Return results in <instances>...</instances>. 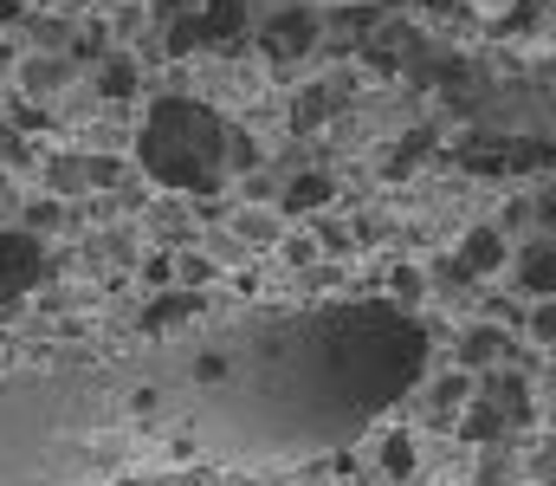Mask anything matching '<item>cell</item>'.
I'll list each match as a JSON object with an SVG mask.
<instances>
[{"instance_id":"1","label":"cell","mask_w":556,"mask_h":486,"mask_svg":"<svg viewBox=\"0 0 556 486\" xmlns=\"http://www.w3.org/2000/svg\"><path fill=\"white\" fill-rule=\"evenodd\" d=\"M137 162L162 188L207 195L227 169V124L194 98H162V104H149V117L137 130Z\"/></svg>"},{"instance_id":"2","label":"cell","mask_w":556,"mask_h":486,"mask_svg":"<svg viewBox=\"0 0 556 486\" xmlns=\"http://www.w3.org/2000/svg\"><path fill=\"white\" fill-rule=\"evenodd\" d=\"M337 376L363 396V402H389L415 383L420 370V337L395 319H350L337 331Z\"/></svg>"},{"instance_id":"3","label":"cell","mask_w":556,"mask_h":486,"mask_svg":"<svg viewBox=\"0 0 556 486\" xmlns=\"http://www.w3.org/2000/svg\"><path fill=\"white\" fill-rule=\"evenodd\" d=\"M39 273H46V247H39L26 227H7V234H0V306L26 299V292L39 286Z\"/></svg>"},{"instance_id":"4","label":"cell","mask_w":556,"mask_h":486,"mask_svg":"<svg viewBox=\"0 0 556 486\" xmlns=\"http://www.w3.org/2000/svg\"><path fill=\"white\" fill-rule=\"evenodd\" d=\"M324 26H317V13L311 7H285V13H273L266 20V33H260V46H266V59H304L311 52V39H317Z\"/></svg>"},{"instance_id":"5","label":"cell","mask_w":556,"mask_h":486,"mask_svg":"<svg viewBox=\"0 0 556 486\" xmlns=\"http://www.w3.org/2000/svg\"><path fill=\"white\" fill-rule=\"evenodd\" d=\"M181 26H188L194 46H240V33H247V0H207V7L188 13Z\"/></svg>"},{"instance_id":"6","label":"cell","mask_w":556,"mask_h":486,"mask_svg":"<svg viewBox=\"0 0 556 486\" xmlns=\"http://www.w3.org/2000/svg\"><path fill=\"white\" fill-rule=\"evenodd\" d=\"M518 279H525V292L538 299V306H551L556 292V253H551V234H538L525 253H518Z\"/></svg>"},{"instance_id":"7","label":"cell","mask_w":556,"mask_h":486,"mask_svg":"<svg viewBox=\"0 0 556 486\" xmlns=\"http://www.w3.org/2000/svg\"><path fill=\"white\" fill-rule=\"evenodd\" d=\"M505 266V234L498 227H472L459 240V273H498Z\"/></svg>"},{"instance_id":"8","label":"cell","mask_w":556,"mask_h":486,"mask_svg":"<svg viewBox=\"0 0 556 486\" xmlns=\"http://www.w3.org/2000/svg\"><path fill=\"white\" fill-rule=\"evenodd\" d=\"M330 195H337V188H330V175H298V182L285 188V214H317Z\"/></svg>"},{"instance_id":"9","label":"cell","mask_w":556,"mask_h":486,"mask_svg":"<svg viewBox=\"0 0 556 486\" xmlns=\"http://www.w3.org/2000/svg\"><path fill=\"white\" fill-rule=\"evenodd\" d=\"M98 91H104V98H130V91H137V59H130V52H111V59L98 65Z\"/></svg>"},{"instance_id":"10","label":"cell","mask_w":556,"mask_h":486,"mask_svg":"<svg viewBox=\"0 0 556 486\" xmlns=\"http://www.w3.org/2000/svg\"><path fill=\"white\" fill-rule=\"evenodd\" d=\"M188 312H201V299H194V292H168V299H155V306L142 312V331H168V324H181Z\"/></svg>"},{"instance_id":"11","label":"cell","mask_w":556,"mask_h":486,"mask_svg":"<svg viewBox=\"0 0 556 486\" xmlns=\"http://www.w3.org/2000/svg\"><path fill=\"white\" fill-rule=\"evenodd\" d=\"M531 389H525V376H498V415L505 422H531V402H525Z\"/></svg>"},{"instance_id":"12","label":"cell","mask_w":556,"mask_h":486,"mask_svg":"<svg viewBox=\"0 0 556 486\" xmlns=\"http://www.w3.org/2000/svg\"><path fill=\"white\" fill-rule=\"evenodd\" d=\"M459 435H466V441H492V435H505V415H498L492 402H472V415L459 422Z\"/></svg>"},{"instance_id":"13","label":"cell","mask_w":556,"mask_h":486,"mask_svg":"<svg viewBox=\"0 0 556 486\" xmlns=\"http://www.w3.org/2000/svg\"><path fill=\"white\" fill-rule=\"evenodd\" d=\"M330 104H337V98H330L324 85H311V91L298 98V117H291V124H298V130H317V117H330Z\"/></svg>"},{"instance_id":"14","label":"cell","mask_w":556,"mask_h":486,"mask_svg":"<svg viewBox=\"0 0 556 486\" xmlns=\"http://www.w3.org/2000/svg\"><path fill=\"white\" fill-rule=\"evenodd\" d=\"M498 350H505V337H498V331H492V324H485V331H472V337H466V350H459V363H466V370H472V363H492V357H498Z\"/></svg>"},{"instance_id":"15","label":"cell","mask_w":556,"mask_h":486,"mask_svg":"<svg viewBox=\"0 0 556 486\" xmlns=\"http://www.w3.org/2000/svg\"><path fill=\"white\" fill-rule=\"evenodd\" d=\"M382 468H389L395 481H408V474H415V441H408V435H389V441H382Z\"/></svg>"},{"instance_id":"16","label":"cell","mask_w":556,"mask_h":486,"mask_svg":"<svg viewBox=\"0 0 556 486\" xmlns=\"http://www.w3.org/2000/svg\"><path fill=\"white\" fill-rule=\"evenodd\" d=\"M46 175H52V188H65V195H72V188H85V182H91V169H85V162H52V169H46Z\"/></svg>"},{"instance_id":"17","label":"cell","mask_w":556,"mask_h":486,"mask_svg":"<svg viewBox=\"0 0 556 486\" xmlns=\"http://www.w3.org/2000/svg\"><path fill=\"white\" fill-rule=\"evenodd\" d=\"M0 162H7V169H33V150H26L20 130H0Z\"/></svg>"},{"instance_id":"18","label":"cell","mask_w":556,"mask_h":486,"mask_svg":"<svg viewBox=\"0 0 556 486\" xmlns=\"http://www.w3.org/2000/svg\"><path fill=\"white\" fill-rule=\"evenodd\" d=\"M427 144H433V137H427V130H415V137H402V157L389 162V169H395V175H408V169H415V162L427 157Z\"/></svg>"},{"instance_id":"19","label":"cell","mask_w":556,"mask_h":486,"mask_svg":"<svg viewBox=\"0 0 556 486\" xmlns=\"http://www.w3.org/2000/svg\"><path fill=\"white\" fill-rule=\"evenodd\" d=\"M227 162H233V169H253V162H260L253 137H233V130H227Z\"/></svg>"},{"instance_id":"20","label":"cell","mask_w":556,"mask_h":486,"mask_svg":"<svg viewBox=\"0 0 556 486\" xmlns=\"http://www.w3.org/2000/svg\"><path fill=\"white\" fill-rule=\"evenodd\" d=\"M531 337L551 350V337H556V312H551V306H538V312H531Z\"/></svg>"},{"instance_id":"21","label":"cell","mask_w":556,"mask_h":486,"mask_svg":"<svg viewBox=\"0 0 556 486\" xmlns=\"http://www.w3.org/2000/svg\"><path fill=\"white\" fill-rule=\"evenodd\" d=\"M52 221H59V208H52V201H39V208H33V214H26V234H33V240H39V234H46V227H52Z\"/></svg>"},{"instance_id":"22","label":"cell","mask_w":556,"mask_h":486,"mask_svg":"<svg viewBox=\"0 0 556 486\" xmlns=\"http://www.w3.org/2000/svg\"><path fill=\"white\" fill-rule=\"evenodd\" d=\"M142 279H149V286H168V279H175V260H168V253H155V260L142 266Z\"/></svg>"},{"instance_id":"23","label":"cell","mask_w":556,"mask_h":486,"mask_svg":"<svg viewBox=\"0 0 556 486\" xmlns=\"http://www.w3.org/2000/svg\"><path fill=\"white\" fill-rule=\"evenodd\" d=\"M395 292H402V299H420V273H415V266H402V273H395Z\"/></svg>"},{"instance_id":"24","label":"cell","mask_w":556,"mask_h":486,"mask_svg":"<svg viewBox=\"0 0 556 486\" xmlns=\"http://www.w3.org/2000/svg\"><path fill=\"white\" fill-rule=\"evenodd\" d=\"M7 20H20V0H0V26H7Z\"/></svg>"},{"instance_id":"25","label":"cell","mask_w":556,"mask_h":486,"mask_svg":"<svg viewBox=\"0 0 556 486\" xmlns=\"http://www.w3.org/2000/svg\"><path fill=\"white\" fill-rule=\"evenodd\" d=\"M304 486H330V481H304Z\"/></svg>"}]
</instances>
